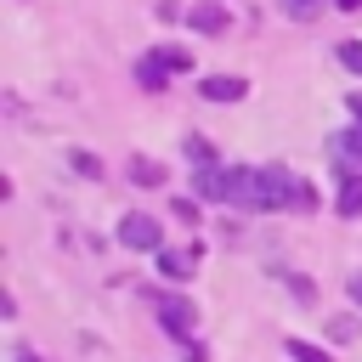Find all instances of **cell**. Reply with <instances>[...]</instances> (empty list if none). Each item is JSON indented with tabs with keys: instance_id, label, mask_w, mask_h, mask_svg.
<instances>
[{
	"instance_id": "obj_3",
	"label": "cell",
	"mask_w": 362,
	"mask_h": 362,
	"mask_svg": "<svg viewBox=\"0 0 362 362\" xmlns=\"http://www.w3.org/2000/svg\"><path fill=\"white\" fill-rule=\"evenodd\" d=\"M158 322L181 339V334H192V322H198V305L187 300V294H158Z\"/></svg>"
},
{
	"instance_id": "obj_8",
	"label": "cell",
	"mask_w": 362,
	"mask_h": 362,
	"mask_svg": "<svg viewBox=\"0 0 362 362\" xmlns=\"http://www.w3.org/2000/svg\"><path fill=\"white\" fill-rule=\"evenodd\" d=\"M187 23H192L198 34H221V28L232 23V17H226V6H215V0H204V6H192V11H187Z\"/></svg>"
},
{
	"instance_id": "obj_22",
	"label": "cell",
	"mask_w": 362,
	"mask_h": 362,
	"mask_svg": "<svg viewBox=\"0 0 362 362\" xmlns=\"http://www.w3.org/2000/svg\"><path fill=\"white\" fill-rule=\"evenodd\" d=\"M351 294H356V305H362V272H356V277H351Z\"/></svg>"
},
{
	"instance_id": "obj_20",
	"label": "cell",
	"mask_w": 362,
	"mask_h": 362,
	"mask_svg": "<svg viewBox=\"0 0 362 362\" xmlns=\"http://www.w3.org/2000/svg\"><path fill=\"white\" fill-rule=\"evenodd\" d=\"M345 113H351V119L362 124V90H351V102H345Z\"/></svg>"
},
{
	"instance_id": "obj_5",
	"label": "cell",
	"mask_w": 362,
	"mask_h": 362,
	"mask_svg": "<svg viewBox=\"0 0 362 362\" xmlns=\"http://www.w3.org/2000/svg\"><path fill=\"white\" fill-rule=\"evenodd\" d=\"M158 272H164L170 283H187V277L198 272V255H192V249H158Z\"/></svg>"
},
{
	"instance_id": "obj_11",
	"label": "cell",
	"mask_w": 362,
	"mask_h": 362,
	"mask_svg": "<svg viewBox=\"0 0 362 362\" xmlns=\"http://www.w3.org/2000/svg\"><path fill=\"white\" fill-rule=\"evenodd\" d=\"M198 192H204V198H215V204H226V164L198 170Z\"/></svg>"
},
{
	"instance_id": "obj_7",
	"label": "cell",
	"mask_w": 362,
	"mask_h": 362,
	"mask_svg": "<svg viewBox=\"0 0 362 362\" xmlns=\"http://www.w3.org/2000/svg\"><path fill=\"white\" fill-rule=\"evenodd\" d=\"M181 153H187V164H192V170H209V164H221L215 141H209V136H198V130H187V136H181Z\"/></svg>"
},
{
	"instance_id": "obj_2",
	"label": "cell",
	"mask_w": 362,
	"mask_h": 362,
	"mask_svg": "<svg viewBox=\"0 0 362 362\" xmlns=\"http://www.w3.org/2000/svg\"><path fill=\"white\" fill-rule=\"evenodd\" d=\"M119 243H124V249H136V255H158V249H164V232H158V221H153V215L130 209V215L119 221Z\"/></svg>"
},
{
	"instance_id": "obj_13",
	"label": "cell",
	"mask_w": 362,
	"mask_h": 362,
	"mask_svg": "<svg viewBox=\"0 0 362 362\" xmlns=\"http://www.w3.org/2000/svg\"><path fill=\"white\" fill-rule=\"evenodd\" d=\"M153 51H158V62H164L170 74H187V68H192V51H187V45H153Z\"/></svg>"
},
{
	"instance_id": "obj_4",
	"label": "cell",
	"mask_w": 362,
	"mask_h": 362,
	"mask_svg": "<svg viewBox=\"0 0 362 362\" xmlns=\"http://www.w3.org/2000/svg\"><path fill=\"white\" fill-rule=\"evenodd\" d=\"M328 153H334V164H339V170L362 175V124H356V130H339V136H328Z\"/></svg>"
},
{
	"instance_id": "obj_6",
	"label": "cell",
	"mask_w": 362,
	"mask_h": 362,
	"mask_svg": "<svg viewBox=\"0 0 362 362\" xmlns=\"http://www.w3.org/2000/svg\"><path fill=\"white\" fill-rule=\"evenodd\" d=\"M198 90H204V102H238V96L249 90V85H243L238 74H209V79H204Z\"/></svg>"
},
{
	"instance_id": "obj_18",
	"label": "cell",
	"mask_w": 362,
	"mask_h": 362,
	"mask_svg": "<svg viewBox=\"0 0 362 362\" xmlns=\"http://www.w3.org/2000/svg\"><path fill=\"white\" fill-rule=\"evenodd\" d=\"M322 204V192L311 187V181H300V192H294V209H317Z\"/></svg>"
},
{
	"instance_id": "obj_1",
	"label": "cell",
	"mask_w": 362,
	"mask_h": 362,
	"mask_svg": "<svg viewBox=\"0 0 362 362\" xmlns=\"http://www.w3.org/2000/svg\"><path fill=\"white\" fill-rule=\"evenodd\" d=\"M300 175L288 164H260L255 170V209H294Z\"/></svg>"
},
{
	"instance_id": "obj_10",
	"label": "cell",
	"mask_w": 362,
	"mask_h": 362,
	"mask_svg": "<svg viewBox=\"0 0 362 362\" xmlns=\"http://www.w3.org/2000/svg\"><path fill=\"white\" fill-rule=\"evenodd\" d=\"M130 181H136V187H164L170 170H164L158 158H130Z\"/></svg>"
},
{
	"instance_id": "obj_16",
	"label": "cell",
	"mask_w": 362,
	"mask_h": 362,
	"mask_svg": "<svg viewBox=\"0 0 362 362\" xmlns=\"http://www.w3.org/2000/svg\"><path fill=\"white\" fill-rule=\"evenodd\" d=\"M68 164H74V175H90V181L102 175V158H96V153H85V147H74V153H68Z\"/></svg>"
},
{
	"instance_id": "obj_17",
	"label": "cell",
	"mask_w": 362,
	"mask_h": 362,
	"mask_svg": "<svg viewBox=\"0 0 362 362\" xmlns=\"http://www.w3.org/2000/svg\"><path fill=\"white\" fill-rule=\"evenodd\" d=\"M328 334H334V339H356V334H362V317H334Z\"/></svg>"
},
{
	"instance_id": "obj_21",
	"label": "cell",
	"mask_w": 362,
	"mask_h": 362,
	"mask_svg": "<svg viewBox=\"0 0 362 362\" xmlns=\"http://www.w3.org/2000/svg\"><path fill=\"white\" fill-rule=\"evenodd\" d=\"M11 362H40V356H34L28 345H17V351H11Z\"/></svg>"
},
{
	"instance_id": "obj_12",
	"label": "cell",
	"mask_w": 362,
	"mask_h": 362,
	"mask_svg": "<svg viewBox=\"0 0 362 362\" xmlns=\"http://www.w3.org/2000/svg\"><path fill=\"white\" fill-rule=\"evenodd\" d=\"M334 209H339V215H351V221L362 215V175H345V187H339V204H334Z\"/></svg>"
},
{
	"instance_id": "obj_19",
	"label": "cell",
	"mask_w": 362,
	"mask_h": 362,
	"mask_svg": "<svg viewBox=\"0 0 362 362\" xmlns=\"http://www.w3.org/2000/svg\"><path fill=\"white\" fill-rule=\"evenodd\" d=\"M283 6H288V11H294V17H311V11H317V6H322V0H283Z\"/></svg>"
},
{
	"instance_id": "obj_15",
	"label": "cell",
	"mask_w": 362,
	"mask_h": 362,
	"mask_svg": "<svg viewBox=\"0 0 362 362\" xmlns=\"http://www.w3.org/2000/svg\"><path fill=\"white\" fill-rule=\"evenodd\" d=\"M334 57H339V68H351V74L362 79V40H339V45H334Z\"/></svg>"
},
{
	"instance_id": "obj_14",
	"label": "cell",
	"mask_w": 362,
	"mask_h": 362,
	"mask_svg": "<svg viewBox=\"0 0 362 362\" xmlns=\"http://www.w3.org/2000/svg\"><path fill=\"white\" fill-rule=\"evenodd\" d=\"M283 345H288V356H294V362H334V356H328L322 345H311V339H283Z\"/></svg>"
},
{
	"instance_id": "obj_23",
	"label": "cell",
	"mask_w": 362,
	"mask_h": 362,
	"mask_svg": "<svg viewBox=\"0 0 362 362\" xmlns=\"http://www.w3.org/2000/svg\"><path fill=\"white\" fill-rule=\"evenodd\" d=\"M334 6H339V11H356V6H362V0H334Z\"/></svg>"
},
{
	"instance_id": "obj_9",
	"label": "cell",
	"mask_w": 362,
	"mask_h": 362,
	"mask_svg": "<svg viewBox=\"0 0 362 362\" xmlns=\"http://www.w3.org/2000/svg\"><path fill=\"white\" fill-rule=\"evenodd\" d=\"M136 79H141L147 90H164V79H170V68L158 62V51H141V57H136Z\"/></svg>"
}]
</instances>
